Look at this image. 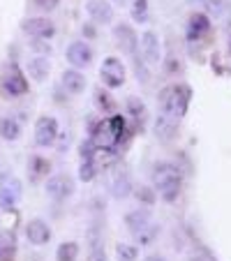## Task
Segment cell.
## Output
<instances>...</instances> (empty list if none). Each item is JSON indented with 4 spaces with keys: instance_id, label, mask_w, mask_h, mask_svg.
Listing matches in <instances>:
<instances>
[{
    "instance_id": "6da1fadb",
    "label": "cell",
    "mask_w": 231,
    "mask_h": 261,
    "mask_svg": "<svg viewBox=\"0 0 231 261\" xmlns=\"http://www.w3.org/2000/svg\"><path fill=\"white\" fill-rule=\"evenodd\" d=\"M152 185H155V192L164 199V201H176L178 194H181V185L183 178L181 171H178L176 164L171 162H158L155 169H152Z\"/></svg>"
},
{
    "instance_id": "7a4b0ae2",
    "label": "cell",
    "mask_w": 231,
    "mask_h": 261,
    "mask_svg": "<svg viewBox=\"0 0 231 261\" xmlns=\"http://www.w3.org/2000/svg\"><path fill=\"white\" fill-rule=\"evenodd\" d=\"M125 132H127V123H125V118L120 114H116V116H109V118L99 120L93 127V132H90V139H93V143L97 148L113 150V148L123 141Z\"/></svg>"
},
{
    "instance_id": "3957f363",
    "label": "cell",
    "mask_w": 231,
    "mask_h": 261,
    "mask_svg": "<svg viewBox=\"0 0 231 261\" xmlns=\"http://www.w3.org/2000/svg\"><path fill=\"white\" fill-rule=\"evenodd\" d=\"M192 99V88L187 84H173L167 86L160 95V104H162V114L171 120H181L187 114V107H190Z\"/></svg>"
},
{
    "instance_id": "277c9868",
    "label": "cell",
    "mask_w": 231,
    "mask_h": 261,
    "mask_svg": "<svg viewBox=\"0 0 231 261\" xmlns=\"http://www.w3.org/2000/svg\"><path fill=\"white\" fill-rule=\"evenodd\" d=\"M125 224L132 231V236L137 238L139 245H152V241L158 238L160 227L152 222V215L146 208H137V211L125 215Z\"/></svg>"
},
{
    "instance_id": "5b68a950",
    "label": "cell",
    "mask_w": 231,
    "mask_h": 261,
    "mask_svg": "<svg viewBox=\"0 0 231 261\" xmlns=\"http://www.w3.org/2000/svg\"><path fill=\"white\" fill-rule=\"evenodd\" d=\"M21 180L14 173H0V208L3 211H14L21 199Z\"/></svg>"
},
{
    "instance_id": "8992f818",
    "label": "cell",
    "mask_w": 231,
    "mask_h": 261,
    "mask_svg": "<svg viewBox=\"0 0 231 261\" xmlns=\"http://www.w3.org/2000/svg\"><path fill=\"white\" fill-rule=\"evenodd\" d=\"M99 79L107 88H120L125 84V65L120 58L116 56H109L104 58L102 67H99Z\"/></svg>"
},
{
    "instance_id": "52a82bcc",
    "label": "cell",
    "mask_w": 231,
    "mask_h": 261,
    "mask_svg": "<svg viewBox=\"0 0 231 261\" xmlns=\"http://www.w3.org/2000/svg\"><path fill=\"white\" fill-rule=\"evenodd\" d=\"M60 134V127H58V120L54 116H40L37 123H35V143L42 148H49L56 143Z\"/></svg>"
},
{
    "instance_id": "ba28073f",
    "label": "cell",
    "mask_w": 231,
    "mask_h": 261,
    "mask_svg": "<svg viewBox=\"0 0 231 261\" xmlns=\"http://www.w3.org/2000/svg\"><path fill=\"white\" fill-rule=\"evenodd\" d=\"M139 46H141V56L148 65H158L160 60H162V46H160L158 33L146 30V33L139 37Z\"/></svg>"
},
{
    "instance_id": "9c48e42d",
    "label": "cell",
    "mask_w": 231,
    "mask_h": 261,
    "mask_svg": "<svg viewBox=\"0 0 231 261\" xmlns=\"http://www.w3.org/2000/svg\"><path fill=\"white\" fill-rule=\"evenodd\" d=\"M21 30L28 33L30 37H35V40H51L56 35V25L51 23L49 19H44V16H35V19L23 21Z\"/></svg>"
},
{
    "instance_id": "30bf717a",
    "label": "cell",
    "mask_w": 231,
    "mask_h": 261,
    "mask_svg": "<svg viewBox=\"0 0 231 261\" xmlns=\"http://www.w3.org/2000/svg\"><path fill=\"white\" fill-rule=\"evenodd\" d=\"M113 40H116V44L120 46V51H125L127 56L137 54L139 37H137V33H134L132 25H127V23L113 25Z\"/></svg>"
},
{
    "instance_id": "8fae6325",
    "label": "cell",
    "mask_w": 231,
    "mask_h": 261,
    "mask_svg": "<svg viewBox=\"0 0 231 261\" xmlns=\"http://www.w3.org/2000/svg\"><path fill=\"white\" fill-rule=\"evenodd\" d=\"M46 194H49L51 199H56V201H63V199H67L69 194L74 192V182L69 176H63V173H58V176H51L49 180H46Z\"/></svg>"
},
{
    "instance_id": "7c38bea8",
    "label": "cell",
    "mask_w": 231,
    "mask_h": 261,
    "mask_svg": "<svg viewBox=\"0 0 231 261\" xmlns=\"http://www.w3.org/2000/svg\"><path fill=\"white\" fill-rule=\"evenodd\" d=\"M67 60L74 69L79 67H88L93 63V49H90L86 42H72L67 46Z\"/></svg>"
},
{
    "instance_id": "4fadbf2b",
    "label": "cell",
    "mask_w": 231,
    "mask_h": 261,
    "mask_svg": "<svg viewBox=\"0 0 231 261\" xmlns=\"http://www.w3.org/2000/svg\"><path fill=\"white\" fill-rule=\"evenodd\" d=\"M25 238H28L33 245H46V243L51 241V227L46 224L44 220H40V217H35V220H30L28 224H25Z\"/></svg>"
},
{
    "instance_id": "5bb4252c",
    "label": "cell",
    "mask_w": 231,
    "mask_h": 261,
    "mask_svg": "<svg viewBox=\"0 0 231 261\" xmlns=\"http://www.w3.org/2000/svg\"><path fill=\"white\" fill-rule=\"evenodd\" d=\"M3 88H5V93L10 95V97H21L23 93H28V79H25L23 72H21L16 65L7 72L5 81H3Z\"/></svg>"
},
{
    "instance_id": "9a60e30c",
    "label": "cell",
    "mask_w": 231,
    "mask_h": 261,
    "mask_svg": "<svg viewBox=\"0 0 231 261\" xmlns=\"http://www.w3.org/2000/svg\"><path fill=\"white\" fill-rule=\"evenodd\" d=\"M86 12H88V16L95 23L109 25L113 21V7L107 0H88V3H86Z\"/></svg>"
},
{
    "instance_id": "2e32d148",
    "label": "cell",
    "mask_w": 231,
    "mask_h": 261,
    "mask_svg": "<svg viewBox=\"0 0 231 261\" xmlns=\"http://www.w3.org/2000/svg\"><path fill=\"white\" fill-rule=\"evenodd\" d=\"M60 84H63L65 93L79 95V93H84V88H86V76L79 72V69H65Z\"/></svg>"
},
{
    "instance_id": "e0dca14e",
    "label": "cell",
    "mask_w": 231,
    "mask_h": 261,
    "mask_svg": "<svg viewBox=\"0 0 231 261\" xmlns=\"http://www.w3.org/2000/svg\"><path fill=\"white\" fill-rule=\"evenodd\" d=\"M28 74L33 76L37 84H42V81L49 76V72H51V63H49V58L46 56H33V58L28 60Z\"/></svg>"
},
{
    "instance_id": "ac0fdd59",
    "label": "cell",
    "mask_w": 231,
    "mask_h": 261,
    "mask_svg": "<svg viewBox=\"0 0 231 261\" xmlns=\"http://www.w3.org/2000/svg\"><path fill=\"white\" fill-rule=\"evenodd\" d=\"M208 30H211V21H208L206 14L197 12V14L190 16V23H187V37L190 40H201Z\"/></svg>"
},
{
    "instance_id": "d6986e66",
    "label": "cell",
    "mask_w": 231,
    "mask_h": 261,
    "mask_svg": "<svg viewBox=\"0 0 231 261\" xmlns=\"http://www.w3.org/2000/svg\"><path fill=\"white\" fill-rule=\"evenodd\" d=\"M51 169V162L46 158H40V155H33L28 162V173H30V180L33 182H40L42 178H46Z\"/></svg>"
},
{
    "instance_id": "ffe728a7",
    "label": "cell",
    "mask_w": 231,
    "mask_h": 261,
    "mask_svg": "<svg viewBox=\"0 0 231 261\" xmlns=\"http://www.w3.org/2000/svg\"><path fill=\"white\" fill-rule=\"evenodd\" d=\"M176 120L167 118V116H160L158 120H155V134H158L160 141H171L173 137H176Z\"/></svg>"
},
{
    "instance_id": "44dd1931",
    "label": "cell",
    "mask_w": 231,
    "mask_h": 261,
    "mask_svg": "<svg viewBox=\"0 0 231 261\" xmlns=\"http://www.w3.org/2000/svg\"><path fill=\"white\" fill-rule=\"evenodd\" d=\"M16 238L12 231H0V261H14Z\"/></svg>"
},
{
    "instance_id": "7402d4cb",
    "label": "cell",
    "mask_w": 231,
    "mask_h": 261,
    "mask_svg": "<svg viewBox=\"0 0 231 261\" xmlns=\"http://www.w3.org/2000/svg\"><path fill=\"white\" fill-rule=\"evenodd\" d=\"M21 137V125L16 118H0V139L16 141Z\"/></svg>"
},
{
    "instance_id": "603a6c76",
    "label": "cell",
    "mask_w": 231,
    "mask_h": 261,
    "mask_svg": "<svg viewBox=\"0 0 231 261\" xmlns=\"http://www.w3.org/2000/svg\"><path fill=\"white\" fill-rule=\"evenodd\" d=\"M111 192H113V197H116V199L130 197V192H132V182H130V176H127V173H118V176L113 178Z\"/></svg>"
},
{
    "instance_id": "cb8c5ba5",
    "label": "cell",
    "mask_w": 231,
    "mask_h": 261,
    "mask_svg": "<svg viewBox=\"0 0 231 261\" xmlns=\"http://www.w3.org/2000/svg\"><path fill=\"white\" fill-rule=\"evenodd\" d=\"M79 259V243L67 241L56 250V261H76Z\"/></svg>"
},
{
    "instance_id": "d4e9b609",
    "label": "cell",
    "mask_w": 231,
    "mask_h": 261,
    "mask_svg": "<svg viewBox=\"0 0 231 261\" xmlns=\"http://www.w3.org/2000/svg\"><path fill=\"white\" fill-rule=\"evenodd\" d=\"M95 104H97V109L102 111V114H113V111H116V102L99 88L95 90Z\"/></svg>"
},
{
    "instance_id": "484cf974",
    "label": "cell",
    "mask_w": 231,
    "mask_h": 261,
    "mask_svg": "<svg viewBox=\"0 0 231 261\" xmlns=\"http://www.w3.org/2000/svg\"><path fill=\"white\" fill-rule=\"evenodd\" d=\"M116 256H118V261H137L139 250H137V245H127V243H120V245L116 247Z\"/></svg>"
},
{
    "instance_id": "4316f807",
    "label": "cell",
    "mask_w": 231,
    "mask_h": 261,
    "mask_svg": "<svg viewBox=\"0 0 231 261\" xmlns=\"http://www.w3.org/2000/svg\"><path fill=\"white\" fill-rule=\"evenodd\" d=\"M95 153H97V146L93 143V139H86V141H81V146H79V158H81V162H93Z\"/></svg>"
},
{
    "instance_id": "83f0119b",
    "label": "cell",
    "mask_w": 231,
    "mask_h": 261,
    "mask_svg": "<svg viewBox=\"0 0 231 261\" xmlns=\"http://www.w3.org/2000/svg\"><path fill=\"white\" fill-rule=\"evenodd\" d=\"M132 19L139 21V23H146V21H148V0H134Z\"/></svg>"
},
{
    "instance_id": "f1b7e54d",
    "label": "cell",
    "mask_w": 231,
    "mask_h": 261,
    "mask_svg": "<svg viewBox=\"0 0 231 261\" xmlns=\"http://www.w3.org/2000/svg\"><path fill=\"white\" fill-rule=\"evenodd\" d=\"M127 114L132 116V118H143V114H146V107H143V102H139L137 97H130L127 99Z\"/></svg>"
},
{
    "instance_id": "f546056e",
    "label": "cell",
    "mask_w": 231,
    "mask_h": 261,
    "mask_svg": "<svg viewBox=\"0 0 231 261\" xmlns=\"http://www.w3.org/2000/svg\"><path fill=\"white\" fill-rule=\"evenodd\" d=\"M95 176H97V167H95L93 162H81V167H79V178L81 180L90 182Z\"/></svg>"
},
{
    "instance_id": "4dcf8cb0",
    "label": "cell",
    "mask_w": 231,
    "mask_h": 261,
    "mask_svg": "<svg viewBox=\"0 0 231 261\" xmlns=\"http://www.w3.org/2000/svg\"><path fill=\"white\" fill-rule=\"evenodd\" d=\"M137 197L141 199L146 206H152V201H155V194H152L150 188H139V190H137Z\"/></svg>"
},
{
    "instance_id": "1f68e13d",
    "label": "cell",
    "mask_w": 231,
    "mask_h": 261,
    "mask_svg": "<svg viewBox=\"0 0 231 261\" xmlns=\"http://www.w3.org/2000/svg\"><path fill=\"white\" fill-rule=\"evenodd\" d=\"M86 261H107V252L102 247H93L88 252V256H86Z\"/></svg>"
},
{
    "instance_id": "d6a6232c",
    "label": "cell",
    "mask_w": 231,
    "mask_h": 261,
    "mask_svg": "<svg viewBox=\"0 0 231 261\" xmlns=\"http://www.w3.org/2000/svg\"><path fill=\"white\" fill-rule=\"evenodd\" d=\"M35 5L40 7V10H46V12H51V10H56L58 7V3L60 0H33Z\"/></svg>"
},
{
    "instance_id": "836d02e7",
    "label": "cell",
    "mask_w": 231,
    "mask_h": 261,
    "mask_svg": "<svg viewBox=\"0 0 231 261\" xmlns=\"http://www.w3.org/2000/svg\"><path fill=\"white\" fill-rule=\"evenodd\" d=\"M33 49L40 51V56H46V54L51 51V46L46 44V40H35V42H33Z\"/></svg>"
},
{
    "instance_id": "e575fe53",
    "label": "cell",
    "mask_w": 231,
    "mask_h": 261,
    "mask_svg": "<svg viewBox=\"0 0 231 261\" xmlns=\"http://www.w3.org/2000/svg\"><path fill=\"white\" fill-rule=\"evenodd\" d=\"M146 261H164V259H162V256H148Z\"/></svg>"
},
{
    "instance_id": "d590c367",
    "label": "cell",
    "mask_w": 231,
    "mask_h": 261,
    "mask_svg": "<svg viewBox=\"0 0 231 261\" xmlns=\"http://www.w3.org/2000/svg\"><path fill=\"white\" fill-rule=\"evenodd\" d=\"M113 3H118V5H127L130 0H113Z\"/></svg>"
},
{
    "instance_id": "8d00e7d4",
    "label": "cell",
    "mask_w": 231,
    "mask_h": 261,
    "mask_svg": "<svg viewBox=\"0 0 231 261\" xmlns=\"http://www.w3.org/2000/svg\"><path fill=\"white\" fill-rule=\"evenodd\" d=\"M229 49H231V35H229Z\"/></svg>"
},
{
    "instance_id": "74e56055",
    "label": "cell",
    "mask_w": 231,
    "mask_h": 261,
    "mask_svg": "<svg viewBox=\"0 0 231 261\" xmlns=\"http://www.w3.org/2000/svg\"><path fill=\"white\" fill-rule=\"evenodd\" d=\"M197 3H201V0H197Z\"/></svg>"
}]
</instances>
